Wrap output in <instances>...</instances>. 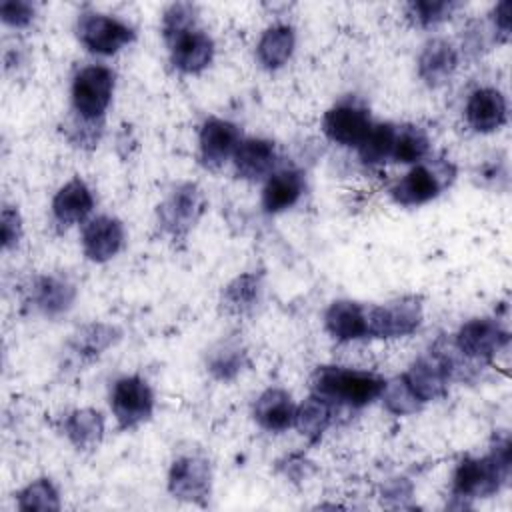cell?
I'll use <instances>...</instances> for the list:
<instances>
[{
	"label": "cell",
	"mask_w": 512,
	"mask_h": 512,
	"mask_svg": "<svg viewBox=\"0 0 512 512\" xmlns=\"http://www.w3.org/2000/svg\"><path fill=\"white\" fill-rule=\"evenodd\" d=\"M294 44H296L294 28L288 24H274L262 34L256 46V58L266 70H278L290 60L294 52Z\"/></svg>",
	"instance_id": "cell-23"
},
{
	"label": "cell",
	"mask_w": 512,
	"mask_h": 512,
	"mask_svg": "<svg viewBox=\"0 0 512 512\" xmlns=\"http://www.w3.org/2000/svg\"><path fill=\"white\" fill-rule=\"evenodd\" d=\"M244 364V352L236 344H220L208 358V370L218 380L234 378Z\"/></svg>",
	"instance_id": "cell-33"
},
{
	"label": "cell",
	"mask_w": 512,
	"mask_h": 512,
	"mask_svg": "<svg viewBox=\"0 0 512 512\" xmlns=\"http://www.w3.org/2000/svg\"><path fill=\"white\" fill-rule=\"evenodd\" d=\"M240 142V130L236 124L222 118H208L200 130V158L204 166H222L230 156H234Z\"/></svg>",
	"instance_id": "cell-13"
},
{
	"label": "cell",
	"mask_w": 512,
	"mask_h": 512,
	"mask_svg": "<svg viewBox=\"0 0 512 512\" xmlns=\"http://www.w3.org/2000/svg\"><path fill=\"white\" fill-rule=\"evenodd\" d=\"M74 286L58 276H40L32 284V302L46 316H58L66 312L74 302Z\"/></svg>",
	"instance_id": "cell-24"
},
{
	"label": "cell",
	"mask_w": 512,
	"mask_h": 512,
	"mask_svg": "<svg viewBox=\"0 0 512 512\" xmlns=\"http://www.w3.org/2000/svg\"><path fill=\"white\" fill-rule=\"evenodd\" d=\"M380 396H382L386 410L396 416H408L422 408V402L416 398V394L412 392V388L408 386L404 376H398V378L386 382Z\"/></svg>",
	"instance_id": "cell-31"
},
{
	"label": "cell",
	"mask_w": 512,
	"mask_h": 512,
	"mask_svg": "<svg viewBox=\"0 0 512 512\" xmlns=\"http://www.w3.org/2000/svg\"><path fill=\"white\" fill-rule=\"evenodd\" d=\"M332 406V402L318 394L308 396L300 406H296L294 426L308 440H318L332 422Z\"/></svg>",
	"instance_id": "cell-26"
},
{
	"label": "cell",
	"mask_w": 512,
	"mask_h": 512,
	"mask_svg": "<svg viewBox=\"0 0 512 512\" xmlns=\"http://www.w3.org/2000/svg\"><path fill=\"white\" fill-rule=\"evenodd\" d=\"M22 238V220L16 208L4 206L2 210V248L10 250L18 246Z\"/></svg>",
	"instance_id": "cell-37"
},
{
	"label": "cell",
	"mask_w": 512,
	"mask_h": 512,
	"mask_svg": "<svg viewBox=\"0 0 512 512\" xmlns=\"http://www.w3.org/2000/svg\"><path fill=\"white\" fill-rule=\"evenodd\" d=\"M296 404L292 396L282 388L264 390L254 404L256 422L268 432H284L294 426Z\"/></svg>",
	"instance_id": "cell-20"
},
{
	"label": "cell",
	"mask_w": 512,
	"mask_h": 512,
	"mask_svg": "<svg viewBox=\"0 0 512 512\" xmlns=\"http://www.w3.org/2000/svg\"><path fill=\"white\" fill-rule=\"evenodd\" d=\"M304 190V178L298 170H280L270 174L262 190V206L268 214L282 212L294 206Z\"/></svg>",
	"instance_id": "cell-22"
},
{
	"label": "cell",
	"mask_w": 512,
	"mask_h": 512,
	"mask_svg": "<svg viewBox=\"0 0 512 512\" xmlns=\"http://www.w3.org/2000/svg\"><path fill=\"white\" fill-rule=\"evenodd\" d=\"M428 146H430V142H428V136L424 134L422 128L402 126V128H396L390 158H394L396 162H402V164L418 162L426 156Z\"/></svg>",
	"instance_id": "cell-29"
},
{
	"label": "cell",
	"mask_w": 512,
	"mask_h": 512,
	"mask_svg": "<svg viewBox=\"0 0 512 512\" xmlns=\"http://www.w3.org/2000/svg\"><path fill=\"white\" fill-rule=\"evenodd\" d=\"M204 212L202 192L194 184H180L160 206V226L172 236H184Z\"/></svg>",
	"instance_id": "cell-9"
},
{
	"label": "cell",
	"mask_w": 512,
	"mask_h": 512,
	"mask_svg": "<svg viewBox=\"0 0 512 512\" xmlns=\"http://www.w3.org/2000/svg\"><path fill=\"white\" fill-rule=\"evenodd\" d=\"M386 380L374 372L320 366L312 376L314 394L326 398L332 404H344L350 408H362L380 398Z\"/></svg>",
	"instance_id": "cell-1"
},
{
	"label": "cell",
	"mask_w": 512,
	"mask_h": 512,
	"mask_svg": "<svg viewBox=\"0 0 512 512\" xmlns=\"http://www.w3.org/2000/svg\"><path fill=\"white\" fill-rule=\"evenodd\" d=\"M448 180L446 170L438 172L430 166L418 164L392 186L390 194L402 206H420L436 198Z\"/></svg>",
	"instance_id": "cell-12"
},
{
	"label": "cell",
	"mask_w": 512,
	"mask_h": 512,
	"mask_svg": "<svg viewBox=\"0 0 512 512\" xmlns=\"http://www.w3.org/2000/svg\"><path fill=\"white\" fill-rule=\"evenodd\" d=\"M118 340V332L106 324H90L72 336V350L82 358H94Z\"/></svg>",
	"instance_id": "cell-28"
},
{
	"label": "cell",
	"mask_w": 512,
	"mask_h": 512,
	"mask_svg": "<svg viewBox=\"0 0 512 512\" xmlns=\"http://www.w3.org/2000/svg\"><path fill=\"white\" fill-rule=\"evenodd\" d=\"M452 372H454L452 358L438 350H432L420 356L402 376L412 388V392L416 394V398L422 404H426L436 398H442L448 392Z\"/></svg>",
	"instance_id": "cell-7"
},
{
	"label": "cell",
	"mask_w": 512,
	"mask_h": 512,
	"mask_svg": "<svg viewBox=\"0 0 512 512\" xmlns=\"http://www.w3.org/2000/svg\"><path fill=\"white\" fill-rule=\"evenodd\" d=\"M78 38L92 52L110 56L134 40V30L108 14L88 12L78 18Z\"/></svg>",
	"instance_id": "cell-6"
},
{
	"label": "cell",
	"mask_w": 512,
	"mask_h": 512,
	"mask_svg": "<svg viewBox=\"0 0 512 512\" xmlns=\"http://www.w3.org/2000/svg\"><path fill=\"white\" fill-rule=\"evenodd\" d=\"M110 406L120 428L132 430L152 416L154 394L140 376H124L114 382Z\"/></svg>",
	"instance_id": "cell-5"
},
{
	"label": "cell",
	"mask_w": 512,
	"mask_h": 512,
	"mask_svg": "<svg viewBox=\"0 0 512 512\" xmlns=\"http://www.w3.org/2000/svg\"><path fill=\"white\" fill-rule=\"evenodd\" d=\"M372 128L368 108L356 100H344L332 106L322 118L324 134L340 146H360Z\"/></svg>",
	"instance_id": "cell-8"
},
{
	"label": "cell",
	"mask_w": 512,
	"mask_h": 512,
	"mask_svg": "<svg viewBox=\"0 0 512 512\" xmlns=\"http://www.w3.org/2000/svg\"><path fill=\"white\" fill-rule=\"evenodd\" d=\"M510 440L504 436L488 456L464 458L452 478L454 498H486L492 496L510 474Z\"/></svg>",
	"instance_id": "cell-2"
},
{
	"label": "cell",
	"mask_w": 512,
	"mask_h": 512,
	"mask_svg": "<svg viewBox=\"0 0 512 512\" xmlns=\"http://www.w3.org/2000/svg\"><path fill=\"white\" fill-rule=\"evenodd\" d=\"M18 508L20 510H58V490L48 478H38L30 482L18 494Z\"/></svg>",
	"instance_id": "cell-32"
},
{
	"label": "cell",
	"mask_w": 512,
	"mask_h": 512,
	"mask_svg": "<svg viewBox=\"0 0 512 512\" xmlns=\"http://www.w3.org/2000/svg\"><path fill=\"white\" fill-rule=\"evenodd\" d=\"M456 8L458 4L448 0H416L406 6L408 16L420 26H434L448 20Z\"/></svg>",
	"instance_id": "cell-35"
},
{
	"label": "cell",
	"mask_w": 512,
	"mask_h": 512,
	"mask_svg": "<svg viewBox=\"0 0 512 512\" xmlns=\"http://www.w3.org/2000/svg\"><path fill=\"white\" fill-rule=\"evenodd\" d=\"M210 464L198 456L178 458L168 474V490L174 498L202 502L210 494Z\"/></svg>",
	"instance_id": "cell-10"
},
{
	"label": "cell",
	"mask_w": 512,
	"mask_h": 512,
	"mask_svg": "<svg viewBox=\"0 0 512 512\" xmlns=\"http://www.w3.org/2000/svg\"><path fill=\"white\" fill-rule=\"evenodd\" d=\"M260 296V278L256 274H242L234 278L222 292V306L230 314H246L254 308Z\"/></svg>",
	"instance_id": "cell-27"
},
{
	"label": "cell",
	"mask_w": 512,
	"mask_h": 512,
	"mask_svg": "<svg viewBox=\"0 0 512 512\" xmlns=\"http://www.w3.org/2000/svg\"><path fill=\"white\" fill-rule=\"evenodd\" d=\"M100 138V122H92V120H84L78 116L76 122H72L70 128V140L76 146L82 148H92Z\"/></svg>",
	"instance_id": "cell-38"
},
{
	"label": "cell",
	"mask_w": 512,
	"mask_h": 512,
	"mask_svg": "<svg viewBox=\"0 0 512 512\" xmlns=\"http://www.w3.org/2000/svg\"><path fill=\"white\" fill-rule=\"evenodd\" d=\"M508 340V332L492 318H474L460 326L456 334V348L468 358L488 360Z\"/></svg>",
	"instance_id": "cell-11"
},
{
	"label": "cell",
	"mask_w": 512,
	"mask_h": 512,
	"mask_svg": "<svg viewBox=\"0 0 512 512\" xmlns=\"http://www.w3.org/2000/svg\"><path fill=\"white\" fill-rule=\"evenodd\" d=\"M234 168L246 180H260L272 174L276 164V148L264 138H246L234 152Z\"/></svg>",
	"instance_id": "cell-21"
},
{
	"label": "cell",
	"mask_w": 512,
	"mask_h": 512,
	"mask_svg": "<svg viewBox=\"0 0 512 512\" xmlns=\"http://www.w3.org/2000/svg\"><path fill=\"white\" fill-rule=\"evenodd\" d=\"M324 326L328 334L338 342H352L368 336L366 308L352 300H336L324 314Z\"/></svg>",
	"instance_id": "cell-17"
},
{
	"label": "cell",
	"mask_w": 512,
	"mask_h": 512,
	"mask_svg": "<svg viewBox=\"0 0 512 512\" xmlns=\"http://www.w3.org/2000/svg\"><path fill=\"white\" fill-rule=\"evenodd\" d=\"M466 122L476 132H494L506 122V100L496 88H478L466 102Z\"/></svg>",
	"instance_id": "cell-15"
},
{
	"label": "cell",
	"mask_w": 512,
	"mask_h": 512,
	"mask_svg": "<svg viewBox=\"0 0 512 512\" xmlns=\"http://www.w3.org/2000/svg\"><path fill=\"white\" fill-rule=\"evenodd\" d=\"M64 432L78 450H94L104 436V418L92 408L74 410L64 422Z\"/></svg>",
	"instance_id": "cell-25"
},
{
	"label": "cell",
	"mask_w": 512,
	"mask_h": 512,
	"mask_svg": "<svg viewBox=\"0 0 512 512\" xmlns=\"http://www.w3.org/2000/svg\"><path fill=\"white\" fill-rule=\"evenodd\" d=\"M124 244V226L118 218L96 216L82 230V250L92 262H106Z\"/></svg>",
	"instance_id": "cell-14"
},
{
	"label": "cell",
	"mask_w": 512,
	"mask_h": 512,
	"mask_svg": "<svg viewBox=\"0 0 512 512\" xmlns=\"http://www.w3.org/2000/svg\"><path fill=\"white\" fill-rule=\"evenodd\" d=\"M422 322V304L416 298H400L366 308L368 336L402 338L412 334Z\"/></svg>",
	"instance_id": "cell-4"
},
{
	"label": "cell",
	"mask_w": 512,
	"mask_h": 512,
	"mask_svg": "<svg viewBox=\"0 0 512 512\" xmlns=\"http://www.w3.org/2000/svg\"><path fill=\"white\" fill-rule=\"evenodd\" d=\"M510 10H512V4H510L508 0H504V2H500V4L494 8V12H492L494 28L498 30V34H500L502 38H508V36H510V20H512Z\"/></svg>",
	"instance_id": "cell-39"
},
{
	"label": "cell",
	"mask_w": 512,
	"mask_h": 512,
	"mask_svg": "<svg viewBox=\"0 0 512 512\" xmlns=\"http://www.w3.org/2000/svg\"><path fill=\"white\" fill-rule=\"evenodd\" d=\"M194 22H196V8L192 4H186V2L170 4L162 16V34L166 42L170 44L178 36L194 30Z\"/></svg>",
	"instance_id": "cell-34"
},
{
	"label": "cell",
	"mask_w": 512,
	"mask_h": 512,
	"mask_svg": "<svg viewBox=\"0 0 512 512\" xmlns=\"http://www.w3.org/2000/svg\"><path fill=\"white\" fill-rule=\"evenodd\" d=\"M394 134H396V126H392L388 122L386 124H372L366 138L358 146L360 158L366 164H380L386 158H390L392 156Z\"/></svg>",
	"instance_id": "cell-30"
},
{
	"label": "cell",
	"mask_w": 512,
	"mask_h": 512,
	"mask_svg": "<svg viewBox=\"0 0 512 512\" xmlns=\"http://www.w3.org/2000/svg\"><path fill=\"white\" fill-rule=\"evenodd\" d=\"M168 46H170L172 64L186 74L202 72L212 62V56H214L212 38L196 28L178 36Z\"/></svg>",
	"instance_id": "cell-16"
},
{
	"label": "cell",
	"mask_w": 512,
	"mask_h": 512,
	"mask_svg": "<svg viewBox=\"0 0 512 512\" xmlns=\"http://www.w3.org/2000/svg\"><path fill=\"white\" fill-rule=\"evenodd\" d=\"M0 18L12 28H24L34 18V6L24 0H4L0 4Z\"/></svg>",
	"instance_id": "cell-36"
},
{
	"label": "cell",
	"mask_w": 512,
	"mask_h": 512,
	"mask_svg": "<svg viewBox=\"0 0 512 512\" xmlns=\"http://www.w3.org/2000/svg\"><path fill=\"white\" fill-rule=\"evenodd\" d=\"M114 92V72L106 66H86L72 82V106L76 116L100 122Z\"/></svg>",
	"instance_id": "cell-3"
},
{
	"label": "cell",
	"mask_w": 512,
	"mask_h": 512,
	"mask_svg": "<svg viewBox=\"0 0 512 512\" xmlns=\"http://www.w3.org/2000/svg\"><path fill=\"white\" fill-rule=\"evenodd\" d=\"M458 66L456 48L442 38H434L426 42L420 58H418V76L430 86L438 88L454 74Z\"/></svg>",
	"instance_id": "cell-18"
},
{
	"label": "cell",
	"mask_w": 512,
	"mask_h": 512,
	"mask_svg": "<svg viewBox=\"0 0 512 512\" xmlns=\"http://www.w3.org/2000/svg\"><path fill=\"white\" fill-rule=\"evenodd\" d=\"M92 208V192L80 178H72L70 182H66L52 200L54 220L64 228L82 222L92 212Z\"/></svg>",
	"instance_id": "cell-19"
}]
</instances>
